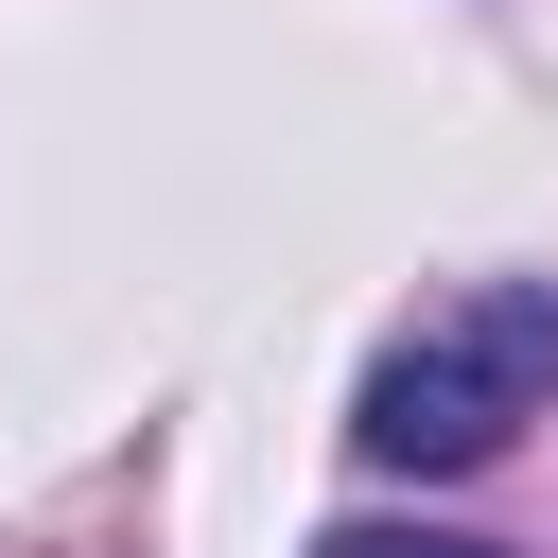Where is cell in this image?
I'll return each instance as SVG.
<instances>
[{"instance_id": "obj_1", "label": "cell", "mask_w": 558, "mask_h": 558, "mask_svg": "<svg viewBox=\"0 0 558 558\" xmlns=\"http://www.w3.org/2000/svg\"><path fill=\"white\" fill-rule=\"evenodd\" d=\"M523 418H558V279H488L453 314H418L366 384H349V453L436 488V471H488Z\"/></svg>"}, {"instance_id": "obj_2", "label": "cell", "mask_w": 558, "mask_h": 558, "mask_svg": "<svg viewBox=\"0 0 558 558\" xmlns=\"http://www.w3.org/2000/svg\"><path fill=\"white\" fill-rule=\"evenodd\" d=\"M314 558H506V541H471V523H331Z\"/></svg>"}]
</instances>
